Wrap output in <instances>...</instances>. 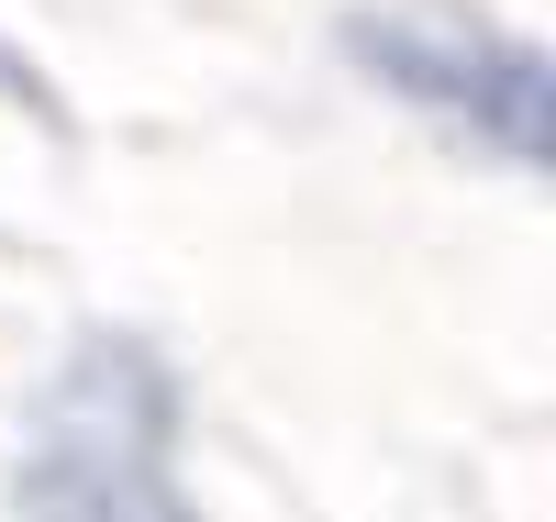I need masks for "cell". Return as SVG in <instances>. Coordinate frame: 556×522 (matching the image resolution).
Instances as JSON below:
<instances>
[]
</instances>
